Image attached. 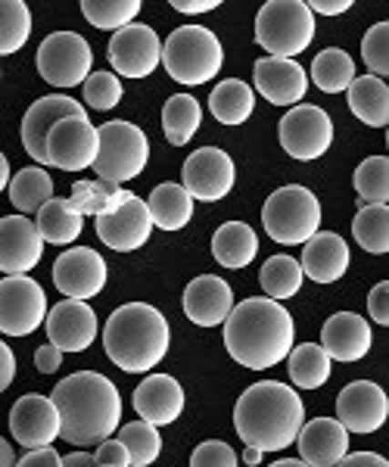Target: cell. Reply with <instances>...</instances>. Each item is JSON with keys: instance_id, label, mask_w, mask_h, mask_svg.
Masks as SVG:
<instances>
[{"instance_id": "f35d334b", "label": "cell", "mask_w": 389, "mask_h": 467, "mask_svg": "<svg viewBox=\"0 0 389 467\" xmlns=\"http://www.w3.org/2000/svg\"><path fill=\"white\" fill-rule=\"evenodd\" d=\"M32 37V13L22 0H0V57L19 54Z\"/></svg>"}, {"instance_id": "ba28073f", "label": "cell", "mask_w": 389, "mask_h": 467, "mask_svg": "<svg viewBox=\"0 0 389 467\" xmlns=\"http://www.w3.org/2000/svg\"><path fill=\"white\" fill-rule=\"evenodd\" d=\"M149 162V140L134 122H112L97 128V160L91 169H97L100 181L107 184H125L138 178Z\"/></svg>"}, {"instance_id": "680465c9", "label": "cell", "mask_w": 389, "mask_h": 467, "mask_svg": "<svg viewBox=\"0 0 389 467\" xmlns=\"http://www.w3.org/2000/svg\"><path fill=\"white\" fill-rule=\"evenodd\" d=\"M6 187H10V160L0 153V193H4Z\"/></svg>"}, {"instance_id": "b9f144b4", "label": "cell", "mask_w": 389, "mask_h": 467, "mask_svg": "<svg viewBox=\"0 0 389 467\" xmlns=\"http://www.w3.org/2000/svg\"><path fill=\"white\" fill-rule=\"evenodd\" d=\"M118 442L128 451L134 467H149L162 451L159 427L147 424V420H131V424H125L122 431H118Z\"/></svg>"}, {"instance_id": "d6a6232c", "label": "cell", "mask_w": 389, "mask_h": 467, "mask_svg": "<svg viewBox=\"0 0 389 467\" xmlns=\"http://www.w3.org/2000/svg\"><path fill=\"white\" fill-rule=\"evenodd\" d=\"M203 125V107L197 103V97L190 94H175L162 107V131L171 147H184L193 140V134Z\"/></svg>"}, {"instance_id": "277c9868", "label": "cell", "mask_w": 389, "mask_h": 467, "mask_svg": "<svg viewBox=\"0 0 389 467\" xmlns=\"http://www.w3.org/2000/svg\"><path fill=\"white\" fill-rule=\"evenodd\" d=\"M171 330L166 315L149 303H125L103 327L107 358L125 374H147L169 356Z\"/></svg>"}, {"instance_id": "1f68e13d", "label": "cell", "mask_w": 389, "mask_h": 467, "mask_svg": "<svg viewBox=\"0 0 389 467\" xmlns=\"http://www.w3.org/2000/svg\"><path fill=\"white\" fill-rule=\"evenodd\" d=\"M256 109V90L241 78H228L209 94V112L221 125H243Z\"/></svg>"}, {"instance_id": "7a4b0ae2", "label": "cell", "mask_w": 389, "mask_h": 467, "mask_svg": "<svg viewBox=\"0 0 389 467\" xmlns=\"http://www.w3.org/2000/svg\"><path fill=\"white\" fill-rule=\"evenodd\" d=\"M56 411H59V436L78 449L100 446L118 431L122 418V396L116 383L97 371H75L54 387Z\"/></svg>"}, {"instance_id": "f6af8a7d", "label": "cell", "mask_w": 389, "mask_h": 467, "mask_svg": "<svg viewBox=\"0 0 389 467\" xmlns=\"http://www.w3.org/2000/svg\"><path fill=\"white\" fill-rule=\"evenodd\" d=\"M131 197V191L125 187H116V184H107V181H91V191H87V200L81 206V215H109L116 213L118 206H125V200Z\"/></svg>"}, {"instance_id": "f546056e", "label": "cell", "mask_w": 389, "mask_h": 467, "mask_svg": "<svg viewBox=\"0 0 389 467\" xmlns=\"http://www.w3.org/2000/svg\"><path fill=\"white\" fill-rule=\"evenodd\" d=\"M35 215H37L35 228H37V234H41L44 246L47 244L69 246L81 237V228H85V215H78L69 200H59V197L47 200Z\"/></svg>"}, {"instance_id": "ab89813d", "label": "cell", "mask_w": 389, "mask_h": 467, "mask_svg": "<svg viewBox=\"0 0 389 467\" xmlns=\"http://www.w3.org/2000/svg\"><path fill=\"white\" fill-rule=\"evenodd\" d=\"M140 13V0H81V16L100 32H122Z\"/></svg>"}, {"instance_id": "7c38bea8", "label": "cell", "mask_w": 389, "mask_h": 467, "mask_svg": "<svg viewBox=\"0 0 389 467\" xmlns=\"http://www.w3.org/2000/svg\"><path fill=\"white\" fill-rule=\"evenodd\" d=\"M237 165L221 147H200L187 156L181 169V187L190 193V200L219 202L234 191Z\"/></svg>"}, {"instance_id": "484cf974", "label": "cell", "mask_w": 389, "mask_h": 467, "mask_svg": "<svg viewBox=\"0 0 389 467\" xmlns=\"http://www.w3.org/2000/svg\"><path fill=\"white\" fill-rule=\"evenodd\" d=\"M184 315L197 327H219L234 308V293H230L228 281L219 275H200L187 284L184 290Z\"/></svg>"}, {"instance_id": "be15d7a7", "label": "cell", "mask_w": 389, "mask_h": 467, "mask_svg": "<svg viewBox=\"0 0 389 467\" xmlns=\"http://www.w3.org/2000/svg\"><path fill=\"white\" fill-rule=\"evenodd\" d=\"M0 75H4V72H0Z\"/></svg>"}, {"instance_id": "44dd1931", "label": "cell", "mask_w": 389, "mask_h": 467, "mask_svg": "<svg viewBox=\"0 0 389 467\" xmlns=\"http://www.w3.org/2000/svg\"><path fill=\"white\" fill-rule=\"evenodd\" d=\"M153 234V218L147 213V202L140 197L125 200V206H118L116 213L97 218V237L116 253H134L149 240Z\"/></svg>"}, {"instance_id": "f907efd6", "label": "cell", "mask_w": 389, "mask_h": 467, "mask_svg": "<svg viewBox=\"0 0 389 467\" xmlns=\"http://www.w3.org/2000/svg\"><path fill=\"white\" fill-rule=\"evenodd\" d=\"M35 368L41 374H54L63 368V352L56 349V346H50V343H44L41 349L35 352Z\"/></svg>"}, {"instance_id": "c3c4849f", "label": "cell", "mask_w": 389, "mask_h": 467, "mask_svg": "<svg viewBox=\"0 0 389 467\" xmlns=\"http://www.w3.org/2000/svg\"><path fill=\"white\" fill-rule=\"evenodd\" d=\"M368 312H371V318L380 324V327H386V324H389V281H380V284H374V287H371Z\"/></svg>"}, {"instance_id": "7bdbcfd3", "label": "cell", "mask_w": 389, "mask_h": 467, "mask_svg": "<svg viewBox=\"0 0 389 467\" xmlns=\"http://www.w3.org/2000/svg\"><path fill=\"white\" fill-rule=\"evenodd\" d=\"M122 81L112 72H91L85 78V103L97 112H109L122 103Z\"/></svg>"}, {"instance_id": "681fc988", "label": "cell", "mask_w": 389, "mask_h": 467, "mask_svg": "<svg viewBox=\"0 0 389 467\" xmlns=\"http://www.w3.org/2000/svg\"><path fill=\"white\" fill-rule=\"evenodd\" d=\"M16 467H63V458L54 446L47 449H32L22 462H16Z\"/></svg>"}, {"instance_id": "6125c7cd", "label": "cell", "mask_w": 389, "mask_h": 467, "mask_svg": "<svg viewBox=\"0 0 389 467\" xmlns=\"http://www.w3.org/2000/svg\"><path fill=\"white\" fill-rule=\"evenodd\" d=\"M333 467H340V464H333Z\"/></svg>"}, {"instance_id": "8fae6325", "label": "cell", "mask_w": 389, "mask_h": 467, "mask_svg": "<svg viewBox=\"0 0 389 467\" xmlns=\"http://www.w3.org/2000/svg\"><path fill=\"white\" fill-rule=\"evenodd\" d=\"M47 318V293L28 275L0 281V334L28 337Z\"/></svg>"}, {"instance_id": "ac0fdd59", "label": "cell", "mask_w": 389, "mask_h": 467, "mask_svg": "<svg viewBox=\"0 0 389 467\" xmlns=\"http://www.w3.org/2000/svg\"><path fill=\"white\" fill-rule=\"evenodd\" d=\"M10 433L22 449H47L59 440V411L50 396L28 393L10 409Z\"/></svg>"}, {"instance_id": "2e32d148", "label": "cell", "mask_w": 389, "mask_h": 467, "mask_svg": "<svg viewBox=\"0 0 389 467\" xmlns=\"http://www.w3.org/2000/svg\"><path fill=\"white\" fill-rule=\"evenodd\" d=\"M97 160V128L87 116H72L47 134V165L63 171H85Z\"/></svg>"}, {"instance_id": "bcb514c9", "label": "cell", "mask_w": 389, "mask_h": 467, "mask_svg": "<svg viewBox=\"0 0 389 467\" xmlns=\"http://www.w3.org/2000/svg\"><path fill=\"white\" fill-rule=\"evenodd\" d=\"M190 467H237V451L221 440H206L193 449Z\"/></svg>"}, {"instance_id": "5bb4252c", "label": "cell", "mask_w": 389, "mask_h": 467, "mask_svg": "<svg viewBox=\"0 0 389 467\" xmlns=\"http://www.w3.org/2000/svg\"><path fill=\"white\" fill-rule=\"evenodd\" d=\"M107 262L91 246H72V250L59 253V259L54 262V284L66 299L87 303V299L100 296L107 287Z\"/></svg>"}, {"instance_id": "d6986e66", "label": "cell", "mask_w": 389, "mask_h": 467, "mask_svg": "<svg viewBox=\"0 0 389 467\" xmlns=\"http://www.w3.org/2000/svg\"><path fill=\"white\" fill-rule=\"evenodd\" d=\"M47 340L59 352H85L97 340V312L78 299H63L54 308H47Z\"/></svg>"}, {"instance_id": "9a60e30c", "label": "cell", "mask_w": 389, "mask_h": 467, "mask_svg": "<svg viewBox=\"0 0 389 467\" xmlns=\"http://www.w3.org/2000/svg\"><path fill=\"white\" fill-rule=\"evenodd\" d=\"M389 418V399L374 380H353L336 396V420L346 433H377Z\"/></svg>"}, {"instance_id": "4316f807", "label": "cell", "mask_w": 389, "mask_h": 467, "mask_svg": "<svg viewBox=\"0 0 389 467\" xmlns=\"http://www.w3.org/2000/svg\"><path fill=\"white\" fill-rule=\"evenodd\" d=\"M302 246L305 250H302V262H299V268H302V277H309V281L336 284L349 271V259H353V253H349V244L340 237V234L318 231L315 237H309Z\"/></svg>"}, {"instance_id": "3957f363", "label": "cell", "mask_w": 389, "mask_h": 467, "mask_svg": "<svg viewBox=\"0 0 389 467\" xmlns=\"http://www.w3.org/2000/svg\"><path fill=\"white\" fill-rule=\"evenodd\" d=\"M305 409L293 387L281 380H261L243 389L234 409V427L250 449L283 451L296 442Z\"/></svg>"}, {"instance_id": "f5cc1de1", "label": "cell", "mask_w": 389, "mask_h": 467, "mask_svg": "<svg viewBox=\"0 0 389 467\" xmlns=\"http://www.w3.org/2000/svg\"><path fill=\"white\" fill-rule=\"evenodd\" d=\"M340 467H389V462L377 451H349L340 462Z\"/></svg>"}, {"instance_id": "9c48e42d", "label": "cell", "mask_w": 389, "mask_h": 467, "mask_svg": "<svg viewBox=\"0 0 389 467\" xmlns=\"http://www.w3.org/2000/svg\"><path fill=\"white\" fill-rule=\"evenodd\" d=\"M37 72L54 88H78L94 72V50L87 37L75 32H54L37 47Z\"/></svg>"}, {"instance_id": "d4e9b609", "label": "cell", "mask_w": 389, "mask_h": 467, "mask_svg": "<svg viewBox=\"0 0 389 467\" xmlns=\"http://www.w3.org/2000/svg\"><path fill=\"white\" fill-rule=\"evenodd\" d=\"M371 324L355 312H336L321 327V349L327 352L331 361H362L371 352Z\"/></svg>"}, {"instance_id": "74e56055", "label": "cell", "mask_w": 389, "mask_h": 467, "mask_svg": "<svg viewBox=\"0 0 389 467\" xmlns=\"http://www.w3.org/2000/svg\"><path fill=\"white\" fill-rule=\"evenodd\" d=\"M355 244L364 253L386 255L389 253V206H362L353 218Z\"/></svg>"}, {"instance_id": "30bf717a", "label": "cell", "mask_w": 389, "mask_h": 467, "mask_svg": "<svg viewBox=\"0 0 389 467\" xmlns=\"http://www.w3.org/2000/svg\"><path fill=\"white\" fill-rule=\"evenodd\" d=\"M278 140L290 160H321L333 147V119L315 103H299L281 119Z\"/></svg>"}, {"instance_id": "d590c367", "label": "cell", "mask_w": 389, "mask_h": 467, "mask_svg": "<svg viewBox=\"0 0 389 467\" xmlns=\"http://www.w3.org/2000/svg\"><path fill=\"white\" fill-rule=\"evenodd\" d=\"M312 81H315V88L324 90V94H343V90L355 81L353 57L340 47L321 50L315 57V63H312Z\"/></svg>"}, {"instance_id": "4fadbf2b", "label": "cell", "mask_w": 389, "mask_h": 467, "mask_svg": "<svg viewBox=\"0 0 389 467\" xmlns=\"http://www.w3.org/2000/svg\"><path fill=\"white\" fill-rule=\"evenodd\" d=\"M112 75H122V78H147L159 69L162 59V41L144 22H131L122 32L112 35L107 47Z\"/></svg>"}, {"instance_id": "e0dca14e", "label": "cell", "mask_w": 389, "mask_h": 467, "mask_svg": "<svg viewBox=\"0 0 389 467\" xmlns=\"http://www.w3.org/2000/svg\"><path fill=\"white\" fill-rule=\"evenodd\" d=\"M72 116H85V107L66 94H47L35 100L22 116V147L32 156L35 165H47V134L54 131L56 122Z\"/></svg>"}, {"instance_id": "60d3db41", "label": "cell", "mask_w": 389, "mask_h": 467, "mask_svg": "<svg viewBox=\"0 0 389 467\" xmlns=\"http://www.w3.org/2000/svg\"><path fill=\"white\" fill-rule=\"evenodd\" d=\"M355 193L364 206H386L389 200V160L386 156H368L353 175Z\"/></svg>"}, {"instance_id": "94428289", "label": "cell", "mask_w": 389, "mask_h": 467, "mask_svg": "<svg viewBox=\"0 0 389 467\" xmlns=\"http://www.w3.org/2000/svg\"><path fill=\"white\" fill-rule=\"evenodd\" d=\"M268 467H309V464L299 462V458H283V462H274V464H268Z\"/></svg>"}, {"instance_id": "603a6c76", "label": "cell", "mask_w": 389, "mask_h": 467, "mask_svg": "<svg viewBox=\"0 0 389 467\" xmlns=\"http://www.w3.org/2000/svg\"><path fill=\"white\" fill-rule=\"evenodd\" d=\"M299 462L309 467H333L349 455V433L336 418H312L296 433Z\"/></svg>"}, {"instance_id": "f1b7e54d", "label": "cell", "mask_w": 389, "mask_h": 467, "mask_svg": "<svg viewBox=\"0 0 389 467\" xmlns=\"http://www.w3.org/2000/svg\"><path fill=\"white\" fill-rule=\"evenodd\" d=\"M259 253V237L246 222H224L219 231L212 234V255L215 262L230 271L252 265Z\"/></svg>"}, {"instance_id": "4dcf8cb0", "label": "cell", "mask_w": 389, "mask_h": 467, "mask_svg": "<svg viewBox=\"0 0 389 467\" xmlns=\"http://www.w3.org/2000/svg\"><path fill=\"white\" fill-rule=\"evenodd\" d=\"M147 213L153 218V228L159 231H181L193 218V200L181 184H159L153 187L147 200Z\"/></svg>"}, {"instance_id": "816d5d0a", "label": "cell", "mask_w": 389, "mask_h": 467, "mask_svg": "<svg viewBox=\"0 0 389 467\" xmlns=\"http://www.w3.org/2000/svg\"><path fill=\"white\" fill-rule=\"evenodd\" d=\"M13 378H16V356H13L10 343L0 340V393L10 389Z\"/></svg>"}, {"instance_id": "8d00e7d4", "label": "cell", "mask_w": 389, "mask_h": 467, "mask_svg": "<svg viewBox=\"0 0 389 467\" xmlns=\"http://www.w3.org/2000/svg\"><path fill=\"white\" fill-rule=\"evenodd\" d=\"M261 290H265L268 299H274V303H283V299L296 296L299 290H302V268H299V262L293 255H271V259H265V265H261Z\"/></svg>"}, {"instance_id": "6f0895ef", "label": "cell", "mask_w": 389, "mask_h": 467, "mask_svg": "<svg viewBox=\"0 0 389 467\" xmlns=\"http://www.w3.org/2000/svg\"><path fill=\"white\" fill-rule=\"evenodd\" d=\"M0 467H16V455H13V446L0 436Z\"/></svg>"}, {"instance_id": "9f6ffc18", "label": "cell", "mask_w": 389, "mask_h": 467, "mask_svg": "<svg viewBox=\"0 0 389 467\" xmlns=\"http://www.w3.org/2000/svg\"><path fill=\"white\" fill-rule=\"evenodd\" d=\"M63 467H97L91 451H72V455L63 458Z\"/></svg>"}, {"instance_id": "5b68a950", "label": "cell", "mask_w": 389, "mask_h": 467, "mask_svg": "<svg viewBox=\"0 0 389 467\" xmlns=\"http://www.w3.org/2000/svg\"><path fill=\"white\" fill-rule=\"evenodd\" d=\"M224 50L206 26H181L162 41V66L178 85L200 88L221 72Z\"/></svg>"}, {"instance_id": "db71d44e", "label": "cell", "mask_w": 389, "mask_h": 467, "mask_svg": "<svg viewBox=\"0 0 389 467\" xmlns=\"http://www.w3.org/2000/svg\"><path fill=\"white\" fill-rule=\"evenodd\" d=\"M175 6L178 13H184V16H203V13H212V10H219V0H175Z\"/></svg>"}, {"instance_id": "52a82bcc", "label": "cell", "mask_w": 389, "mask_h": 467, "mask_svg": "<svg viewBox=\"0 0 389 467\" xmlns=\"http://www.w3.org/2000/svg\"><path fill=\"white\" fill-rule=\"evenodd\" d=\"M261 228L274 244L299 246L315 237L321 228V202L309 187L287 184L278 187L261 206Z\"/></svg>"}, {"instance_id": "7dc6e473", "label": "cell", "mask_w": 389, "mask_h": 467, "mask_svg": "<svg viewBox=\"0 0 389 467\" xmlns=\"http://www.w3.org/2000/svg\"><path fill=\"white\" fill-rule=\"evenodd\" d=\"M97 467H131V458L125 446L118 440H103L97 446V455H94Z\"/></svg>"}, {"instance_id": "91938a15", "label": "cell", "mask_w": 389, "mask_h": 467, "mask_svg": "<svg viewBox=\"0 0 389 467\" xmlns=\"http://www.w3.org/2000/svg\"><path fill=\"white\" fill-rule=\"evenodd\" d=\"M261 455H265V451H259V449H250V446H246V451H243V462L250 464V467H259V464H261Z\"/></svg>"}, {"instance_id": "11a10c76", "label": "cell", "mask_w": 389, "mask_h": 467, "mask_svg": "<svg viewBox=\"0 0 389 467\" xmlns=\"http://www.w3.org/2000/svg\"><path fill=\"white\" fill-rule=\"evenodd\" d=\"M312 10V16L321 13V16H340V13L353 10V0H312V4H305Z\"/></svg>"}, {"instance_id": "e575fe53", "label": "cell", "mask_w": 389, "mask_h": 467, "mask_svg": "<svg viewBox=\"0 0 389 467\" xmlns=\"http://www.w3.org/2000/svg\"><path fill=\"white\" fill-rule=\"evenodd\" d=\"M290 380L296 383L299 389H321L327 380H331V365L327 352L321 349L318 343H299L290 349Z\"/></svg>"}, {"instance_id": "ee69618b", "label": "cell", "mask_w": 389, "mask_h": 467, "mask_svg": "<svg viewBox=\"0 0 389 467\" xmlns=\"http://www.w3.org/2000/svg\"><path fill=\"white\" fill-rule=\"evenodd\" d=\"M362 59L371 69L374 78H384L389 75V22H377V26L368 28L362 41Z\"/></svg>"}, {"instance_id": "8992f818", "label": "cell", "mask_w": 389, "mask_h": 467, "mask_svg": "<svg viewBox=\"0 0 389 467\" xmlns=\"http://www.w3.org/2000/svg\"><path fill=\"white\" fill-rule=\"evenodd\" d=\"M315 41V16L302 0H268L256 16V44L268 57L293 59Z\"/></svg>"}, {"instance_id": "6da1fadb", "label": "cell", "mask_w": 389, "mask_h": 467, "mask_svg": "<svg viewBox=\"0 0 389 467\" xmlns=\"http://www.w3.org/2000/svg\"><path fill=\"white\" fill-rule=\"evenodd\" d=\"M293 315L268 296H250L224 318V349L246 371L278 368L293 349Z\"/></svg>"}, {"instance_id": "83f0119b", "label": "cell", "mask_w": 389, "mask_h": 467, "mask_svg": "<svg viewBox=\"0 0 389 467\" xmlns=\"http://www.w3.org/2000/svg\"><path fill=\"white\" fill-rule=\"evenodd\" d=\"M346 100L358 122H364L371 128L389 125V88L384 78L355 75V81L346 88Z\"/></svg>"}, {"instance_id": "ffe728a7", "label": "cell", "mask_w": 389, "mask_h": 467, "mask_svg": "<svg viewBox=\"0 0 389 467\" xmlns=\"http://www.w3.org/2000/svg\"><path fill=\"white\" fill-rule=\"evenodd\" d=\"M252 81H256L259 94L268 103H274V107H299L305 90H309V72L296 59H278V57L256 59Z\"/></svg>"}, {"instance_id": "836d02e7", "label": "cell", "mask_w": 389, "mask_h": 467, "mask_svg": "<svg viewBox=\"0 0 389 467\" xmlns=\"http://www.w3.org/2000/svg\"><path fill=\"white\" fill-rule=\"evenodd\" d=\"M47 200H54V178L47 175V169L28 165V169H19L10 178V202L16 206L19 215L37 213Z\"/></svg>"}, {"instance_id": "cb8c5ba5", "label": "cell", "mask_w": 389, "mask_h": 467, "mask_svg": "<svg viewBox=\"0 0 389 467\" xmlns=\"http://www.w3.org/2000/svg\"><path fill=\"white\" fill-rule=\"evenodd\" d=\"M134 411L153 427H169L184 414V389L171 374H149L134 389Z\"/></svg>"}, {"instance_id": "7402d4cb", "label": "cell", "mask_w": 389, "mask_h": 467, "mask_svg": "<svg viewBox=\"0 0 389 467\" xmlns=\"http://www.w3.org/2000/svg\"><path fill=\"white\" fill-rule=\"evenodd\" d=\"M44 255V240L26 215L0 218V275H28Z\"/></svg>"}]
</instances>
